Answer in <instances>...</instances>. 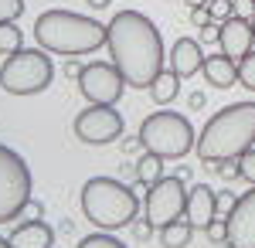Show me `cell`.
Wrapping results in <instances>:
<instances>
[{"mask_svg":"<svg viewBox=\"0 0 255 248\" xmlns=\"http://www.w3.org/2000/svg\"><path fill=\"white\" fill-rule=\"evenodd\" d=\"M106 48L129 89H150L167 61L157 24L139 10H119L106 24Z\"/></svg>","mask_w":255,"mask_h":248,"instance_id":"obj_1","label":"cell"},{"mask_svg":"<svg viewBox=\"0 0 255 248\" xmlns=\"http://www.w3.org/2000/svg\"><path fill=\"white\" fill-rule=\"evenodd\" d=\"M252 146H255V102H232L204 123L194 153L201 156V163L211 167L221 160H238Z\"/></svg>","mask_w":255,"mask_h":248,"instance_id":"obj_2","label":"cell"},{"mask_svg":"<svg viewBox=\"0 0 255 248\" xmlns=\"http://www.w3.org/2000/svg\"><path fill=\"white\" fill-rule=\"evenodd\" d=\"M34 38L51 55H89L106 44V24L75 10H44L34 20Z\"/></svg>","mask_w":255,"mask_h":248,"instance_id":"obj_3","label":"cell"},{"mask_svg":"<svg viewBox=\"0 0 255 248\" xmlns=\"http://www.w3.org/2000/svg\"><path fill=\"white\" fill-rule=\"evenodd\" d=\"M139 201L116 177H92L82 184V214L102 231L129 228L136 221Z\"/></svg>","mask_w":255,"mask_h":248,"instance_id":"obj_4","label":"cell"},{"mask_svg":"<svg viewBox=\"0 0 255 248\" xmlns=\"http://www.w3.org/2000/svg\"><path fill=\"white\" fill-rule=\"evenodd\" d=\"M139 143L146 153H157L163 160H180L197 146V133L187 116L160 109L139 123Z\"/></svg>","mask_w":255,"mask_h":248,"instance_id":"obj_5","label":"cell"},{"mask_svg":"<svg viewBox=\"0 0 255 248\" xmlns=\"http://www.w3.org/2000/svg\"><path fill=\"white\" fill-rule=\"evenodd\" d=\"M51 78H55L51 51L20 48L14 55H7L3 68H0V89L10 96H38L51 85Z\"/></svg>","mask_w":255,"mask_h":248,"instance_id":"obj_6","label":"cell"},{"mask_svg":"<svg viewBox=\"0 0 255 248\" xmlns=\"http://www.w3.org/2000/svg\"><path fill=\"white\" fill-rule=\"evenodd\" d=\"M31 201V170L24 156L0 143V225L14 221Z\"/></svg>","mask_w":255,"mask_h":248,"instance_id":"obj_7","label":"cell"},{"mask_svg":"<svg viewBox=\"0 0 255 248\" xmlns=\"http://www.w3.org/2000/svg\"><path fill=\"white\" fill-rule=\"evenodd\" d=\"M143 211H146V221L153 228H167L184 218L187 211V191H184V177H160L153 187H146V201H143Z\"/></svg>","mask_w":255,"mask_h":248,"instance_id":"obj_8","label":"cell"},{"mask_svg":"<svg viewBox=\"0 0 255 248\" xmlns=\"http://www.w3.org/2000/svg\"><path fill=\"white\" fill-rule=\"evenodd\" d=\"M75 82H79V92L89 106H116L123 89H126V78L119 75V68L106 65V61L82 65V75Z\"/></svg>","mask_w":255,"mask_h":248,"instance_id":"obj_9","label":"cell"},{"mask_svg":"<svg viewBox=\"0 0 255 248\" xmlns=\"http://www.w3.org/2000/svg\"><path fill=\"white\" fill-rule=\"evenodd\" d=\"M123 136V116L113 106H89L75 116V139L89 146H106Z\"/></svg>","mask_w":255,"mask_h":248,"instance_id":"obj_10","label":"cell"},{"mask_svg":"<svg viewBox=\"0 0 255 248\" xmlns=\"http://www.w3.org/2000/svg\"><path fill=\"white\" fill-rule=\"evenodd\" d=\"M225 225H228V238H225L228 248H255V184L252 191L232 201Z\"/></svg>","mask_w":255,"mask_h":248,"instance_id":"obj_11","label":"cell"},{"mask_svg":"<svg viewBox=\"0 0 255 248\" xmlns=\"http://www.w3.org/2000/svg\"><path fill=\"white\" fill-rule=\"evenodd\" d=\"M252 41H255V27H252V17H242V14H232L228 20H221V38H218V48H221V55L242 58L252 51Z\"/></svg>","mask_w":255,"mask_h":248,"instance_id":"obj_12","label":"cell"},{"mask_svg":"<svg viewBox=\"0 0 255 248\" xmlns=\"http://www.w3.org/2000/svg\"><path fill=\"white\" fill-rule=\"evenodd\" d=\"M218 218V194L208 184H194L187 191V211H184V221L197 231H208V225Z\"/></svg>","mask_w":255,"mask_h":248,"instance_id":"obj_13","label":"cell"},{"mask_svg":"<svg viewBox=\"0 0 255 248\" xmlns=\"http://www.w3.org/2000/svg\"><path fill=\"white\" fill-rule=\"evenodd\" d=\"M167 58H170V72H174V75L191 78V75H197V72L204 68V58H208V55H201V41L177 38Z\"/></svg>","mask_w":255,"mask_h":248,"instance_id":"obj_14","label":"cell"},{"mask_svg":"<svg viewBox=\"0 0 255 248\" xmlns=\"http://www.w3.org/2000/svg\"><path fill=\"white\" fill-rule=\"evenodd\" d=\"M10 248H51L55 245V231L44 221H24L14 228V235L7 238Z\"/></svg>","mask_w":255,"mask_h":248,"instance_id":"obj_15","label":"cell"},{"mask_svg":"<svg viewBox=\"0 0 255 248\" xmlns=\"http://www.w3.org/2000/svg\"><path fill=\"white\" fill-rule=\"evenodd\" d=\"M204 78L215 85V89H232L238 82V61L228 55H208L204 58Z\"/></svg>","mask_w":255,"mask_h":248,"instance_id":"obj_16","label":"cell"},{"mask_svg":"<svg viewBox=\"0 0 255 248\" xmlns=\"http://www.w3.org/2000/svg\"><path fill=\"white\" fill-rule=\"evenodd\" d=\"M177 89H180V75H174L170 68H163V72L153 78V85H150L146 92H150V99H153V106H167V102L177 99Z\"/></svg>","mask_w":255,"mask_h":248,"instance_id":"obj_17","label":"cell"},{"mask_svg":"<svg viewBox=\"0 0 255 248\" xmlns=\"http://www.w3.org/2000/svg\"><path fill=\"white\" fill-rule=\"evenodd\" d=\"M160 177H163V156H157V153H143L136 160V180L143 184V187H153Z\"/></svg>","mask_w":255,"mask_h":248,"instance_id":"obj_18","label":"cell"},{"mask_svg":"<svg viewBox=\"0 0 255 248\" xmlns=\"http://www.w3.org/2000/svg\"><path fill=\"white\" fill-rule=\"evenodd\" d=\"M191 225L187 221H174V225H167V228H160V245L163 248H187L191 245Z\"/></svg>","mask_w":255,"mask_h":248,"instance_id":"obj_19","label":"cell"},{"mask_svg":"<svg viewBox=\"0 0 255 248\" xmlns=\"http://www.w3.org/2000/svg\"><path fill=\"white\" fill-rule=\"evenodd\" d=\"M24 48V38H20V27L14 20H7V24H0V55H14Z\"/></svg>","mask_w":255,"mask_h":248,"instance_id":"obj_20","label":"cell"},{"mask_svg":"<svg viewBox=\"0 0 255 248\" xmlns=\"http://www.w3.org/2000/svg\"><path fill=\"white\" fill-rule=\"evenodd\" d=\"M79 248H126V245L113 235H106V231H96V235H85L79 242Z\"/></svg>","mask_w":255,"mask_h":248,"instance_id":"obj_21","label":"cell"},{"mask_svg":"<svg viewBox=\"0 0 255 248\" xmlns=\"http://www.w3.org/2000/svg\"><path fill=\"white\" fill-rule=\"evenodd\" d=\"M238 82L255 92V51H249V55L238 61Z\"/></svg>","mask_w":255,"mask_h":248,"instance_id":"obj_22","label":"cell"},{"mask_svg":"<svg viewBox=\"0 0 255 248\" xmlns=\"http://www.w3.org/2000/svg\"><path fill=\"white\" fill-rule=\"evenodd\" d=\"M238 177H242L245 184H255V146L238 156Z\"/></svg>","mask_w":255,"mask_h":248,"instance_id":"obj_23","label":"cell"},{"mask_svg":"<svg viewBox=\"0 0 255 248\" xmlns=\"http://www.w3.org/2000/svg\"><path fill=\"white\" fill-rule=\"evenodd\" d=\"M208 14H211V20H228L235 14V3L232 0H208Z\"/></svg>","mask_w":255,"mask_h":248,"instance_id":"obj_24","label":"cell"},{"mask_svg":"<svg viewBox=\"0 0 255 248\" xmlns=\"http://www.w3.org/2000/svg\"><path fill=\"white\" fill-rule=\"evenodd\" d=\"M24 14V0H0V24L17 20Z\"/></svg>","mask_w":255,"mask_h":248,"instance_id":"obj_25","label":"cell"},{"mask_svg":"<svg viewBox=\"0 0 255 248\" xmlns=\"http://www.w3.org/2000/svg\"><path fill=\"white\" fill-rule=\"evenodd\" d=\"M17 218H20V225H24V221H41V218H44V204L31 197V201H27V204L20 208V214H17Z\"/></svg>","mask_w":255,"mask_h":248,"instance_id":"obj_26","label":"cell"},{"mask_svg":"<svg viewBox=\"0 0 255 248\" xmlns=\"http://www.w3.org/2000/svg\"><path fill=\"white\" fill-rule=\"evenodd\" d=\"M218 38H221V24H215V20H208V24H201V44H218Z\"/></svg>","mask_w":255,"mask_h":248,"instance_id":"obj_27","label":"cell"},{"mask_svg":"<svg viewBox=\"0 0 255 248\" xmlns=\"http://www.w3.org/2000/svg\"><path fill=\"white\" fill-rule=\"evenodd\" d=\"M208 238H211V242H215V245H225V238H228V225H225V221H211V225H208Z\"/></svg>","mask_w":255,"mask_h":248,"instance_id":"obj_28","label":"cell"},{"mask_svg":"<svg viewBox=\"0 0 255 248\" xmlns=\"http://www.w3.org/2000/svg\"><path fill=\"white\" fill-rule=\"evenodd\" d=\"M218 173H221V180H235L238 177V160L232 163V160H221L218 163Z\"/></svg>","mask_w":255,"mask_h":248,"instance_id":"obj_29","label":"cell"},{"mask_svg":"<svg viewBox=\"0 0 255 248\" xmlns=\"http://www.w3.org/2000/svg\"><path fill=\"white\" fill-rule=\"evenodd\" d=\"M129 228H133V235H136V238H150V231H153V225H150V221H133Z\"/></svg>","mask_w":255,"mask_h":248,"instance_id":"obj_30","label":"cell"},{"mask_svg":"<svg viewBox=\"0 0 255 248\" xmlns=\"http://www.w3.org/2000/svg\"><path fill=\"white\" fill-rule=\"evenodd\" d=\"M232 3H235V14H242V17L255 14V3H252V0H232Z\"/></svg>","mask_w":255,"mask_h":248,"instance_id":"obj_31","label":"cell"},{"mask_svg":"<svg viewBox=\"0 0 255 248\" xmlns=\"http://www.w3.org/2000/svg\"><path fill=\"white\" fill-rule=\"evenodd\" d=\"M119 146H123V153H133V150H139V146H143V143H139V133L133 136V139H123Z\"/></svg>","mask_w":255,"mask_h":248,"instance_id":"obj_32","label":"cell"},{"mask_svg":"<svg viewBox=\"0 0 255 248\" xmlns=\"http://www.w3.org/2000/svg\"><path fill=\"white\" fill-rule=\"evenodd\" d=\"M191 17H194V24H208L211 14H208V7H194V14H191Z\"/></svg>","mask_w":255,"mask_h":248,"instance_id":"obj_33","label":"cell"},{"mask_svg":"<svg viewBox=\"0 0 255 248\" xmlns=\"http://www.w3.org/2000/svg\"><path fill=\"white\" fill-rule=\"evenodd\" d=\"M65 75H68V78H79L82 75V65H79V61H68V65H65Z\"/></svg>","mask_w":255,"mask_h":248,"instance_id":"obj_34","label":"cell"},{"mask_svg":"<svg viewBox=\"0 0 255 248\" xmlns=\"http://www.w3.org/2000/svg\"><path fill=\"white\" fill-rule=\"evenodd\" d=\"M85 3H89V7H92V10H102V7H109V3H113V0H85Z\"/></svg>","mask_w":255,"mask_h":248,"instance_id":"obj_35","label":"cell"},{"mask_svg":"<svg viewBox=\"0 0 255 248\" xmlns=\"http://www.w3.org/2000/svg\"><path fill=\"white\" fill-rule=\"evenodd\" d=\"M187 102H191V106H194V109H201V106H204V96H201V92H194V96L187 99Z\"/></svg>","mask_w":255,"mask_h":248,"instance_id":"obj_36","label":"cell"},{"mask_svg":"<svg viewBox=\"0 0 255 248\" xmlns=\"http://www.w3.org/2000/svg\"><path fill=\"white\" fill-rule=\"evenodd\" d=\"M184 3H187L191 10H194V7H208V0H184Z\"/></svg>","mask_w":255,"mask_h":248,"instance_id":"obj_37","label":"cell"},{"mask_svg":"<svg viewBox=\"0 0 255 248\" xmlns=\"http://www.w3.org/2000/svg\"><path fill=\"white\" fill-rule=\"evenodd\" d=\"M0 248H10V242H7V238H0Z\"/></svg>","mask_w":255,"mask_h":248,"instance_id":"obj_38","label":"cell"},{"mask_svg":"<svg viewBox=\"0 0 255 248\" xmlns=\"http://www.w3.org/2000/svg\"><path fill=\"white\" fill-rule=\"evenodd\" d=\"M252 27H255V14H252Z\"/></svg>","mask_w":255,"mask_h":248,"instance_id":"obj_39","label":"cell"},{"mask_svg":"<svg viewBox=\"0 0 255 248\" xmlns=\"http://www.w3.org/2000/svg\"><path fill=\"white\" fill-rule=\"evenodd\" d=\"M218 248H228V245H218Z\"/></svg>","mask_w":255,"mask_h":248,"instance_id":"obj_40","label":"cell"},{"mask_svg":"<svg viewBox=\"0 0 255 248\" xmlns=\"http://www.w3.org/2000/svg\"><path fill=\"white\" fill-rule=\"evenodd\" d=\"M252 3H255V0H252Z\"/></svg>","mask_w":255,"mask_h":248,"instance_id":"obj_41","label":"cell"}]
</instances>
